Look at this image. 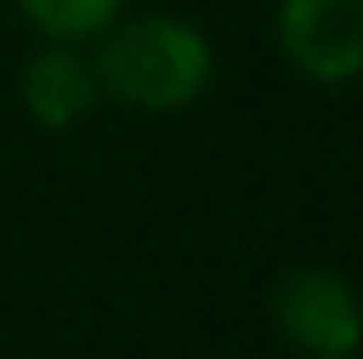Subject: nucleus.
Listing matches in <instances>:
<instances>
[{
    "label": "nucleus",
    "instance_id": "f257e3e1",
    "mask_svg": "<svg viewBox=\"0 0 363 359\" xmlns=\"http://www.w3.org/2000/svg\"><path fill=\"white\" fill-rule=\"evenodd\" d=\"M90 64L100 95H111V101L137 111H179L206 95L211 74H216V48L184 16H169V11L127 16L121 11L95 37Z\"/></svg>",
    "mask_w": 363,
    "mask_h": 359
},
{
    "label": "nucleus",
    "instance_id": "f03ea898",
    "mask_svg": "<svg viewBox=\"0 0 363 359\" xmlns=\"http://www.w3.org/2000/svg\"><path fill=\"white\" fill-rule=\"evenodd\" d=\"M274 323L300 354H358L363 301L337 269H290L274 291Z\"/></svg>",
    "mask_w": 363,
    "mask_h": 359
},
{
    "label": "nucleus",
    "instance_id": "7ed1b4c3",
    "mask_svg": "<svg viewBox=\"0 0 363 359\" xmlns=\"http://www.w3.org/2000/svg\"><path fill=\"white\" fill-rule=\"evenodd\" d=\"M279 48L316 85L363 74V0H279Z\"/></svg>",
    "mask_w": 363,
    "mask_h": 359
},
{
    "label": "nucleus",
    "instance_id": "20e7f679",
    "mask_svg": "<svg viewBox=\"0 0 363 359\" xmlns=\"http://www.w3.org/2000/svg\"><path fill=\"white\" fill-rule=\"evenodd\" d=\"M95 101H100V80L90 53H79V43H48L21 69V106L48 132L79 127L95 111Z\"/></svg>",
    "mask_w": 363,
    "mask_h": 359
},
{
    "label": "nucleus",
    "instance_id": "39448f33",
    "mask_svg": "<svg viewBox=\"0 0 363 359\" xmlns=\"http://www.w3.org/2000/svg\"><path fill=\"white\" fill-rule=\"evenodd\" d=\"M21 16L43 32V43H95L127 0H11Z\"/></svg>",
    "mask_w": 363,
    "mask_h": 359
},
{
    "label": "nucleus",
    "instance_id": "423d86ee",
    "mask_svg": "<svg viewBox=\"0 0 363 359\" xmlns=\"http://www.w3.org/2000/svg\"><path fill=\"white\" fill-rule=\"evenodd\" d=\"M306 359H353V354H306Z\"/></svg>",
    "mask_w": 363,
    "mask_h": 359
}]
</instances>
